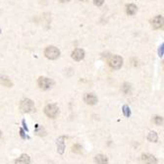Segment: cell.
I'll use <instances>...</instances> for the list:
<instances>
[{
	"instance_id": "cell-6",
	"label": "cell",
	"mask_w": 164,
	"mask_h": 164,
	"mask_svg": "<svg viewBox=\"0 0 164 164\" xmlns=\"http://www.w3.org/2000/svg\"><path fill=\"white\" fill-rule=\"evenodd\" d=\"M151 26H152V28L155 29H162V27H163V17L161 16V15H158V16L154 17L153 19L151 20Z\"/></svg>"
},
{
	"instance_id": "cell-7",
	"label": "cell",
	"mask_w": 164,
	"mask_h": 164,
	"mask_svg": "<svg viewBox=\"0 0 164 164\" xmlns=\"http://www.w3.org/2000/svg\"><path fill=\"white\" fill-rule=\"evenodd\" d=\"M72 58L75 61H82L85 58V51L81 48H77L72 52Z\"/></svg>"
},
{
	"instance_id": "cell-2",
	"label": "cell",
	"mask_w": 164,
	"mask_h": 164,
	"mask_svg": "<svg viewBox=\"0 0 164 164\" xmlns=\"http://www.w3.org/2000/svg\"><path fill=\"white\" fill-rule=\"evenodd\" d=\"M108 65L114 70H119L123 66V58L119 55H114L108 60Z\"/></svg>"
},
{
	"instance_id": "cell-27",
	"label": "cell",
	"mask_w": 164,
	"mask_h": 164,
	"mask_svg": "<svg viewBox=\"0 0 164 164\" xmlns=\"http://www.w3.org/2000/svg\"><path fill=\"white\" fill-rule=\"evenodd\" d=\"M0 33H1V29H0Z\"/></svg>"
},
{
	"instance_id": "cell-20",
	"label": "cell",
	"mask_w": 164,
	"mask_h": 164,
	"mask_svg": "<svg viewBox=\"0 0 164 164\" xmlns=\"http://www.w3.org/2000/svg\"><path fill=\"white\" fill-rule=\"evenodd\" d=\"M92 1H94L95 6H101L103 4L104 0H92Z\"/></svg>"
},
{
	"instance_id": "cell-13",
	"label": "cell",
	"mask_w": 164,
	"mask_h": 164,
	"mask_svg": "<svg viewBox=\"0 0 164 164\" xmlns=\"http://www.w3.org/2000/svg\"><path fill=\"white\" fill-rule=\"evenodd\" d=\"M95 162L96 164H108V158L106 155L97 154L95 156Z\"/></svg>"
},
{
	"instance_id": "cell-9",
	"label": "cell",
	"mask_w": 164,
	"mask_h": 164,
	"mask_svg": "<svg viewBox=\"0 0 164 164\" xmlns=\"http://www.w3.org/2000/svg\"><path fill=\"white\" fill-rule=\"evenodd\" d=\"M84 100L88 105H94V104L97 102V97H96V95L94 94H87L85 95Z\"/></svg>"
},
{
	"instance_id": "cell-14",
	"label": "cell",
	"mask_w": 164,
	"mask_h": 164,
	"mask_svg": "<svg viewBox=\"0 0 164 164\" xmlns=\"http://www.w3.org/2000/svg\"><path fill=\"white\" fill-rule=\"evenodd\" d=\"M137 6L135 4H129V5H127V14L130 15V16H133V15H135L136 12H137Z\"/></svg>"
},
{
	"instance_id": "cell-18",
	"label": "cell",
	"mask_w": 164,
	"mask_h": 164,
	"mask_svg": "<svg viewBox=\"0 0 164 164\" xmlns=\"http://www.w3.org/2000/svg\"><path fill=\"white\" fill-rule=\"evenodd\" d=\"M153 122L156 125H162L163 124V118L161 116H155L153 118Z\"/></svg>"
},
{
	"instance_id": "cell-22",
	"label": "cell",
	"mask_w": 164,
	"mask_h": 164,
	"mask_svg": "<svg viewBox=\"0 0 164 164\" xmlns=\"http://www.w3.org/2000/svg\"><path fill=\"white\" fill-rule=\"evenodd\" d=\"M20 133H21V137L23 138V139H26V135H25V132L23 131V129H20Z\"/></svg>"
},
{
	"instance_id": "cell-25",
	"label": "cell",
	"mask_w": 164,
	"mask_h": 164,
	"mask_svg": "<svg viewBox=\"0 0 164 164\" xmlns=\"http://www.w3.org/2000/svg\"><path fill=\"white\" fill-rule=\"evenodd\" d=\"M81 1H84V2H85V1H88V0H81Z\"/></svg>"
},
{
	"instance_id": "cell-24",
	"label": "cell",
	"mask_w": 164,
	"mask_h": 164,
	"mask_svg": "<svg viewBox=\"0 0 164 164\" xmlns=\"http://www.w3.org/2000/svg\"><path fill=\"white\" fill-rule=\"evenodd\" d=\"M60 2H62V3H66V2H69L70 0H59Z\"/></svg>"
},
{
	"instance_id": "cell-8",
	"label": "cell",
	"mask_w": 164,
	"mask_h": 164,
	"mask_svg": "<svg viewBox=\"0 0 164 164\" xmlns=\"http://www.w3.org/2000/svg\"><path fill=\"white\" fill-rule=\"evenodd\" d=\"M141 158H143V161L145 164H156L157 163V159L152 154L150 153H144L141 155Z\"/></svg>"
},
{
	"instance_id": "cell-19",
	"label": "cell",
	"mask_w": 164,
	"mask_h": 164,
	"mask_svg": "<svg viewBox=\"0 0 164 164\" xmlns=\"http://www.w3.org/2000/svg\"><path fill=\"white\" fill-rule=\"evenodd\" d=\"M72 148H73V152H75V153H81L82 152V147L80 144H74Z\"/></svg>"
},
{
	"instance_id": "cell-4",
	"label": "cell",
	"mask_w": 164,
	"mask_h": 164,
	"mask_svg": "<svg viewBox=\"0 0 164 164\" xmlns=\"http://www.w3.org/2000/svg\"><path fill=\"white\" fill-rule=\"evenodd\" d=\"M58 107L55 104H47L44 107V113L46 114L47 117L49 118H55L58 115Z\"/></svg>"
},
{
	"instance_id": "cell-11",
	"label": "cell",
	"mask_w": 164,
	"mask_h": 164,
	"mask_svg": "<svg viewBox=\"0 0 164 164\" xmlns=\"http://www.w3.org/2000/svg\"><path fill=\"white\" fill-rule=\"evenodd\" d=\"M29 163H31V157L28 154H22L15 161V164H29Z\"/></svg>"
},
{
	"instance_id": "cell-10",
	"label": "cell",
	"mask_w": 164,
	"mask_h": 164,
	"mask_svg": "<svg viewBox=\"0 0 164 164\" xmlns=\"http://www.w3.org/2000/svg\"><path fill=\"white\" fill-rule=\"evenodd\" d=\"M65 138L64 137H60L58 138L56 141V144H57V151L60 154H62L65 150Z\"/></svg>"
},
{
	"instance_id": "cell-23",
	"label": "cell",
	"mask_w": 164,
	"mask_h": 164,
	"mask_svg": "<svg viewBox=\"0 0 164 164\" xmlns=\"http://www.w3.org/2000/svg\"><path fill=\"white\" fill-rule=\"evenodd\" d=\"M22 123H23V126H24V128H25V130H26V131H29V130H28V127L27 126H26V122H25V120H23V122H22Z\"/></svg>"
},
{
	"instance_id": "cell-5",
	"label": "cell",
	"mask_w": 164,
	"mask_h": 164,
	"mask_svg": "<svg viewBox=\"0 0 164 164\" xmlns=\"http://www.w3.org/2000/svg\"><path fill=\"white\" fill-rule=\"evenodd\" d=\"M38 85L39 87L43 89V91H46V89H49L52 85H53V82H52L50 79H48L46 77H39L38 80Z\"/></svg>"
},
{
	"instance_id": "cell-3",
	"label": "cell",
	"mask_w": 164,
	"mask_h": 164,
	"mask_svg": "<svg viewBox=\"0 0 164 164\" xmlns=\"http://www.w3.org/2000/svg\"><path fill=\"white\" fill-rule=\"evenodd\" d=\"M20 108H21V110L25 113L32 112V111L35 109V103H33L32 100L29 99V98H26V99L22 100V101H21Z\"/></svg>"
},
{
	"instance_id": "cell-1",
	"label": "cell",
	"mask_w": 164,
	"mask_h": 164,
	"mask_svg": "<svg viewBox=\"0 0 164 164\" xmlns=\"http://www.w3.org/2000/svg\"><path fill=\"white\" fill-rule=\"evenodd\" d=\"M44 55L45 57L50 59V60H55L60 56V50L55 46H47L44 50Z\"/></svg>"
},
{
	"instance_id": "cell-15",
	"label": "cell",
	"mask_w": 164,
	"mask_h": 164,
	"mask_svg": "<svg viewBox=\"0 0 164 164\" xmlns=\"http://www.w3.org/2000/svg\"><path fill=\"white\" fill-rule=\"evenodd\" d=\"M147 140L151 143H156L158 141V136L155 132H150L147 136Z\"/></svg>"
},
{
	"instance_id": "cell-26",
	"label": "cell",
	"mask_w": 164,
	"mask_h": 164,
	"mask_svg": "<svg viewBox=\"0 0 164 164\" xmlns=\"http://www.w3.org/2000/svg\"><path fill=\"white\" fill-rule=\"evenodd\" d=\"M1 135H2V133H1V131H0V138H1Z\"/></svg>"
},
{
	"instance_id": "cell-12",
	"label": "cell",
	"mask_w": 164,
	"mask_h": 164,
	"mask_svg": "<svg viewBox=\"0 0 164 164\" xmlns=\"http://www.w3.org/2000/svg\"><path fill=\"white\" fill-rule=\"evenodd\" d=\"M0 85H3L4 87H7V88H11L13 85L12 82L10 81V79L8 77L6 76H0Z\"/></svg>"
},
{
	"instance_id": "cell-17",
	"label": "cell",
	"mask_w": 164,
	"mask_h": 164,
	"mask_svg": "<svg viewBox=\"0 0 164 164\" xmlns=\"http://www.w3.org/2000/svg\"><path fill=\"white\" fill-rule=\"evenodd\" d=\"M123 113H124L125 117H130V115H131V111H130V108L128 105L123 106Z\"/></svg>"
},
{
	"instance_id": "cell-16",
	"label": "cell",
	"mask_w": 164,
	"mask_h": 164,
	"mask_svg": "<svg viewBox=\"0 0 164 164\" xmlns=\"http://www.w3.org/2000/svg\"><path fill=\"white\" fill-rule=\"evenodd\" d=\"M121 89H122V91L124 92V94H128V92L130 91V89H131V85L128 84V83L123 84L122 87H121Z\"/></svg>"
},
{
	"instance_id": "cell-21",
	"label": "cell",
	"mask_w": 164,
	"mask_h": 164,
	"mask_svg": "<svg viewBox=\"0 0 164 164\" xmlns=\"http://www.w3.org/2000/svg\"><path fill=\"white\" fill-rule=\"evenodd\" d=\"M158 54H159V56H160V57H162V56H163V44H161V46H160V48H159Z\"/></svg>"
}]
</instances>
